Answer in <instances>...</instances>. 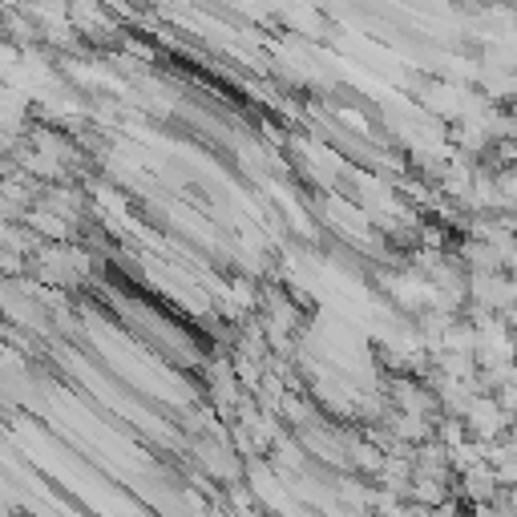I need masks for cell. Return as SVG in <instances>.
I'll return each mask as SVG.
<instances>
[{"label":"cell","mask_w":517,"mask_h":517,"mask_svg":"<svg viewBox=\"0 0 517 517\" xmlns=\"http://www.w3.org/2000/svg\"><path fill=\"white\" fill-rule=\"evenodd\" d=\"M461 421H465L469 437L481 441V445H493V441H501L505 433H513V421L505 417V408H501L497 396H489V392H477V396H473V404H469V412H465Z\"/></svg>","instance_id":"6da1fadb"},{"label":"cell","mask_w":517,"mask_h":517,"mask_svg":"<svg viewBox=\"0 0 517 517\" xmlns=\"http://www.w3.org/2000/svg\"><path fill=\"white\" fill-rule=\"evenodd\" d=\"M457 497H461L469 509H473V505H489V501L505 497L497 469H493L489 461H481V465H473L469 473H461V477H457Z\"/></svg>","instance_id":"7a4b0ae2"},{"label":"cell","mask_w":517,"mask_h":517,"mask_svg":"<svg viewBox=\"0 0 517 517\" xmlns=\"http://www.w3.org/2000/svg\"><path fill=\"white\" fill-rule=\"evenodd\" d=\"M429 517H465V509H461V497H453V501H445V505L429 509Z\"/></svg>","instance_id":"3957f363"},{"label":"cell","mask_w":517,"mask_h":517,"mask_svg":"<svg viewBox=\"0 0 517 517\" xmlns=\"http://www.w3.org/2000/svg\"><path fill=\"white\" fill-rule=\"evenodd\" d=\"M509 505H513V509H517V489H509Z\"/></svg>","instance_id":"277c9868"}]
</instances>
